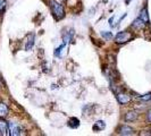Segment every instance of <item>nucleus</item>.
I'll list each match as a JSON object with an SVG mask.
<instances>
[{
	"mask_svg": "<svg viewBox=\"0 0 151 136\" xmlns=\"http://www.w3.org/2000/svg\"><path fill=\"white\" fill-rule=\"evenodd\" d=\"M131 97L127 95V94H125V93H118L117 94V101L123 105V106H125V105H129V102H131Z\"/></svg>",
	"mask_w": 151,
	"mask_h": 136,
	"instance_id": "nucleus-5",
	"label": "nucleus"
},
{
	"mask_svg": "<svg viewBox=\"0 0 151 136\" xmlns=\"http://www.w3.org/2000/svg\"><path fill=\"white\" fill-rule=\"evenodd\" d=\"M0 134L5 136L9 135V122L2 117H0Z\"/></svg>",
	"mask_w": 151,
	"mask_h": 136,
	"instance_id": "nucleus-4",
	"label": "nucleus"
},
{
	"mask_svg": "<svg viewBox=\"0 0 151 136\" xmlns=\"http://www.w3.org/2000/svg\"><path fill=\"white\" fill-rule=\"evenodd\" d=\"M34 39H35V35L34 33H30L27 35V42H26V45H25V50L26 51H31L33 45H34Z\"/></svg>",
	"mask_w": 151,
	"mask_h": 136,
	"instance_id": "nucleus-7",
	"label": "nucleus"
},
{
	"mask_svg": "<svg viewBox=\"0 0 151 136\" xmlns=\"http://www.w3.org/2000/svg\"><path fill=\"white\" fill-rule=\"evenodd\" d=\"M147 120H148V122H151V110H149L147 113Z\"/></svg>",
	"mask_w": 151,
	"mask_h": 136,
	"instance_id": "nucleus-17",
	"label": "nucleus"
},
{
	"mask_svg": "<svg viewBox=\"0 0 151 136\" xmlns=\"http://www.w3.org/2000/svg\"><path fill=\"white\" fill-rule=\"evenodd\" d=\"M140 18H141L145 24L149 23V14H148V9H147V7H143L142 9H141V11H140Z\"/></svg>",
	"mask_w": 151,
	"mask_h": 136,
	"instance_id": "nucleus-9",
	"label": "nucleus"
},
{
	"mask_svg": "<svg viewBox=\"0 0 151 136\" xmlns=\"http://www.w3.org/2000/svg\"><path fill=\"white\" fill-rule=\"evenodd\" d=\"M105 128H106V122H105V121H102V120L97 121V122L93 125V130H96V132L104 130Z\"/></svg>",
	"mask_w": 151,
	"mask_h": 136,
	"instance_id": "nucleus-13",
	"label": "nucleus"
},
{
	"mask_svg": "<svg viewBox=\"0 0 151 136\" xmlns=\"http://www.w3.org/2000/svg\"><path fill=\"white\" fill-rule=\"evenodd\" d=\"M129 2H131V0H126V4H127V5H129Z\"/></svg>",
	"mask_w": 151,
	"mask_h": 136,
	"instance_id": "nucleus-18",
	"label": "nucleus"
},
{
	"mask_svg": "<svg viewBox=\"0 0 151 136\" xmlns=\"http://www.w3.org/2000/svg\"><path fill=\"white\" fill-rule=\"evenodd\" d=\"M118 134L119 135H124V136H129V135H133L134 134V129L129 126H122L118 129Z\"/></svg>",
	"mask_w": 151,
	"mask_h": 136,
	"instance_id": "nucleus-6",
	"label": "nucleus"
},
{
	"mask_svg": "<svg viewBox=\"0 0 151 136\" xmlns=\"http://www.w3.org/2000/svg\"><path fill=\"white\" fill-rule=\"evenodd\" d=\"M22 128L18 124H16L14 121H10L9 122V135L10 136H17V135H21L22 133Z\"/></svg>",
	"mask_w": 151,
	"mask_h": 136,
	"instance_id": "nucleus-3",
	"label": "nucleus"
},
{
	"mask_svg": "<svg viewBox=\"0 0 151 136\" xmlns=\"http://www.w3.org/2000/svg\"><path fill=\"white\" fill-rule=\"evenodd\" d=\"M67 125L70 128H77V127L80 126V120H78L77 118H75V117H72V118L68 119Z\"/></svg>",
	"mask_w": 151,
	"mask_h": 136,
	"instance_id": "nucleus-12",
	"label": "nucleus"
},
{
	"mask_svg": "<svg viewBox=\"0 0 151 136\" xmlns=\"http://www.w3.org/2000/svg\"><path fill=\"white\" fill-rule=\"evenodd\" d=\"M101 37L105 39V40H111L113 39V34H111V32H105V31H102L101 32Z\"/></svg>",
	"mask_w": 151,
	"mask_h": 136,
	"instance_id": "nucleus-14",
	"label": "nucleus"
},
{
	"mask_svg": "<svg viewBox=\"0 0 151 136\" xmlns=\"http://www.w3.org/2000/svg\"><path fill=\"white\" fill-rule=\"evenodd\" d=\"M140 100H142V101H149V100H151V93H147L145 95L141 97Z\"/></svg>",
	"mask_w": 151,
	"mask_h": 136,
	"instance_id": "nucleus-16",
	"label": "nucleus"
},
{
	"mask_svg": "<svg viewBox=\"0 0 151 136\" xmlns=\"http://www.w3.org/2000/svg\"><path fill=\"white\" fill-rule=\"evenodd\" d=\"M132 38H133L132 33H129L127 31H125V32H119V33H117V35L115 37V42H116L117 44H123V43L129 42Z\"/></svg>",
	"mask_w": 151,
	"mask_h": 136,
	"instance_id": "nucleus-2",
	"label": "nucleus"
},
{
	"mask_svg": "<svg viewBox=\"0 0 151 136\" xmlns=\"http://www.w3.org/2000/svg\"><path fill=\"white\" fill-rule=\"evenodd\" d=\"M132 26L134 27V29H137V30H141V29H143L144 26H145V23L140 18V17H137L135 21L133 22V24H132Z\"/></svg>",
	"mask_w": 151,
	"mask_h": 136,
	"instance_id": "nucleus-11",
	"label": "nucleus"
},
{
	"mask_svg": "<svg viewBox=\"0 0 151 136\" xmlns=\"http://www.w3.org/2000/svg\"><path fill=\"white\" fill-rule=\"evenodd\" d=\"M9 112V109H8V106L4 102H0V117L5 118L6 116Z\"/></svg>",
	"mask_w": 151,
	"mask_h": 136,
	"instance_id": "nucleus-10",
	"label": "nucleus"
},
{
	"mask_svg": "<svg viewBox=\"0 0 151 136\" xmlns=\"http://www.w3.org/2000/svg\"><path fill=\"white\" fill-rule=\"evenodd\" d=\"M50 8H51V13L56 21H60L65 17V10L64 7L61 6L59 2H57L56 0L50 1Z\"/></svg>",
	"mask_w": 151,
	"mask_h": 136,
	"instance_id": "nucleus-1",
	"label": "nucleus"
},
{
	"mask_svg": "<svg viewBox=\"0 0 151 136\" xmlns=\"http://www.w3.org/2000/svg\"><path fill=\"white\" fill-rule=\"evenodd\" d=\"M6 5H7V1H6V0H0V14L5 10Z\"/></svg>",
	"mask_w": 151,
	"mask_h": 136,
	"instance_id": "nucleus-15",
	"label": "nucleus"
},
{
	"mask_svg": "<svg viewBox=\"0 0 151 136\" xmlns=\"http://www.w3.org/2000/svg\"><path fill=\"white\" fill-rule=\"evenodd\" d=\"M137 118H139V113L135 110H131V111H129V112L125 115V120L129 121V122L135 121Z\"/></svg>",
	"mask_w": 151,
	"mask_h": 136,
	"instance_id": "nucleus-8",
	"label": "nucleus"
},
{
	"mask_svg": "<svg viewBox=\"0 0 151 136\" xmlns=\"http://www.w3.org/2000/svg\"><path fill=\"white\" fill-rule=\"evenodd\" d=\"M63 1H66V0H63Z\"/></svg>",
	"mask_w": 151,
	"mask_h": 136,
	"instance_id": "nucleus-19",
	"label": "nucleus"
}]
</instances>
